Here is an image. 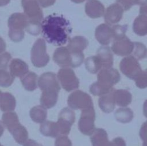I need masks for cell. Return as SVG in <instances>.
<instances>
[{"label": "cell", "mask_w": 147, "mask_h": 146, "mask_svg": "<svg viewBox=\"0 0 147 146\" xmlns=\"http://www.w3.org/2000/svg\"><path fill=\"white\" fill-rule=\"evenodd\" d=\"M95 112L94 106L82 110L78 123L79 131L84 135L91 136L95 129Z\"/></svg>", "instance_id": "obj_9"}, {"label": "cell", "mask_w": 147, "mask_h": 146, "mask_svg": "<svg viewBox=\"0 0 147 146\" xmlns=\"http://www.w3.org/2000/svg\"><path fill=\"white\" fill-rule=\"evenodd\" d=\"M140 14H142L147 18V5H145L140 7Z\"/></svg>", "instance_id": "obj_43"}, {"label": "cell", "mask_w": 147, "mask_h": 146, "mask_svg": "<svg viewBox=\"0 0 147 146\" xmlns=\"http://www.w3.org/2000/svg\"><path fill=\"white\" fill-rule=\"evenodd\" d=\"M57 77L63 88L67 92H71L79 86V80L71 68H62L59 70Z\"/></svg>", "instance_id": "obj_10"}, {"label": "cell", "mask_w": 147, "mask_h": 146, "mask_svg": "<svg viewBox=\"0 0 147 146\" xmlns=\"http://www.w3.org/2000/svg\"><path fill=\"white\" fill-rule=\"evenodd\" d=\"M38 85L42 90L40 101L46 109L53 107L57 103L60 86L56 75L53 72L42 74L38 80Z\"/></svg>", "instance_id": "obj_2"}, {"label": "cell", "mask_w": 147, "mask_h": 146, "mask_svg": "<svg viewBox=\"0 0 147 146\" xmlns=\"http://www.w3.org/2000/svg\"><path fill=\"white\" fill-rule=\"evenodd\" d=\"M4 129H5L4 125H3V123L1 121H0V137L3 135V132H4Z\"/></svg>", "instance_id": "obj_46"}, {"label": "cell", "mask_w": 147, "mask_h": 146, "mask_svg": "<svg viewBox=\"0 0 147 146\" xmlns=\"http://www.w3.org/2000/svg\"><path fill=\"white\" fill-rule=\"evenodd\" d=\"M143 112L144 115L145 117L147 118V99L145 101L143 105Z\"/></svg>", "instance_id": "obj_45"}, {"label": "cell", "mask_w": 147, "mask_h": 146, "mask_svg": "<svg viewBox=\"0 0 147 146\" xmlns=\"http://www.w3.org/2000/svg\"><path fill=\"white\" fill-rule=\"evenodd\" d=\"M102 65V68H110L113 65V54L110 48L107 46L100 47L96 53Z\"/></svg>", "instance_id": "obj_20"}, {"label": "cell", "mask_w": 147, "mask_h": 146, "mask_svg": "<svg viewBox=\"0 0 147 146\" xmlns=\"http://www.w3.org/2000/svg\"><path fill=\"white\" fill-rule=\"evenodd\" d=\"M67 103L72 109H84L94 106L91 96L87 93L77 90L71 93L67 100Z\"/></svg>", "instance_id": "obj_8"}, {"label": "cell", "mask_w": 147, "mask_h": 146, "mask_svg": "<svg viewBox=\"0 0 147 146\" xmlns=\"http://www.w3.org/2000/svg\"><path fill=\"white\" fill-rule=\"evenodd\" d=\"M84 65L86 69L91 74L97 73L102 69L100 60L96 55L87 57L84 60Z\"/></svg>", "instance_id": "obj_29"}, {"label": "cell", "mask_w": 147, "mask_h": 146, "mask_svg": "<svg viewBox=\"0 0 147 146\" xmlns=\"http://www.w3.org/2000/svg\"><path fill=\"white\" fill-rule=\"evenodd\" d=\"M92 146H110L106 131L102 128H96L91 135Z\"/></svg>", "instance_id": "obj_22"}, {"label": "cell", "mask_w": 147, "mask_h": 146, "mask_svg": "<svg viewBox=\"0 0 147 146\" xmlns=\"http://www.w3.org/2000/svg\"><path fill=\"white\" fill-rule=\"evenodd\" d=\"M142 146H147V140L144 141V143L142 144Z\"/></svg>", "instance_id": "obj_49"}, {"label": "cell", "mask_w": 147, "mask_h": 146, "mask_svg": "<svg viewBox=\"0 0 147 146\" xmlns=\"http://www.w3.org/2000/svg\"><path fill=\"white\" fill-rule=\"evenodd\" d=\"M115 90V89H114L109 93L101 96L98 99L99 106L105 113H111L115 108V102L114 96Z\"/></svg>", "instance_id": "obj_18"}, {"label": "cell", "mask_w": 147, "mask_h": 146, "mask_svg": "<svg viewBox=\"0 0 147 146\" xmlns=\"http://www.w3.org/2000/svg\"><path fill=\"white\" fill-rule=\"evenodd\" d=\"M95 36L99 44L102 45H108L112 40L114 41L112 26L106 23L99 25L95 29Z\"/></svg>", "instance_id": "obj_16"}, {"label": "cell", "mask_w": 147, "mask_h": 146, "mask_svg": "<svg viewBox=\"0 0 147 146\" xmlns=\"http://www.w3.org/2000/svg\"><path fill=\"white\" fill-rule=\"evenodd\" d=\"M40 6L43 7H47L54 4L56 0H37Z\"/></svg>", "instance_id": "obj_41"}, {"label": "cell", "mask_w": 147, "mask_h": 146, "mask_svg": "<svg viewBox=\"0 0 147 146\" xmlns=\"http://www.w3.org/2000/svg\"><path fill=\"white\" fill-rule=\"evenodd\" d=\"M11 59V56L9 53H0V69H7Z\"/></svg>", "instance_id": "obj_36"}, {"label": "cell", "mask_w": 147, "mask_h": 146, "mask_svg": "<svg viewBox=\"0 0 147 146\" xmlns=\"http://www.w3.org/2000/svg\"><path fill=\"white\" fill-rule=\"evenodd\" d=\"M123 11V8L118 3L111 5L106 9L103 15L105 22L110 26L118 23L122 19Z\"/></svg>", "instance_id": "obj_15"}, {"label": "cell", "mask_w": 147, "mask_h": 146, "mask_svg": "<svg viewBox=\"0 0 147 146\" xmlns=\"http://www.w3.org/2000/svg\"><path fill=\"white\" fill-rule=\"evenodd\" d=\"M37 75L34 72H28L21 78L24 88L28 91H33L37 88Z\"/></svg>", "instance_id": "obj_28"}, {"label": "cell", "mask_w": 147, "mask_h": 146, "mask_svg": "<svg viewBox=\"0 0 147 146\" xmlns=\"http://www.w3.org/2000/svg\"><path fill=\"white\" fill-rule=\"evenodd\" d=\"M133 112L129 108H121L118 109L115 112V117L119 123H128L133 119Z\"/></svg>", "instance_id": "obj_30"}, {"label": "cell", "mask_w": 147, "mask_h": 146, "mask_svg": "<svg viewBox=\"0 0 147 146\" xmlns=\"http://www.w3.org/2000/svg\"><path fill=\"white\" fill-rule=\"evenodd\" d=\"M16 106V100L12 94L2 93L0 98V109L3 112H11L14 110Z\"/></svg>", "instance_id": "obj_25"}, {"label": "cell", "mask_w": 147, "mask_h": 146, "mask_svg": "<svg viewBox=\"0 0 147 146\" xmlns=\"http://www.w3.org/2000/svg\"><path fill=\"white\" fill-rule=\"evenodd\" d=\"M10 0H0V6L6 5L10 2Z\"/></svg>", "instance_id": "obj_47"}, {"label": "cell", "mask_w": 147, "mask_h": 146, "mask_svg": "<svg viewBox=\"0 0 147 146\" xmlns=\"http://www.w3.org/2000/svg\"><path fill=\"white\" fill-rule=\"evenodd\" d=\"M114 89V88L113 87H107L104 86L96 81L92 83L90 85L89 90L90 93L93 95L101 96L109 93Z\"/></svg>", "instance_id": "obj_31"}, {"label": "cell", "mask_w": 147, "mask_h": 146, "mask_svg": "<svg viewBox=\"0 0 147 146\" xmlns=\"http://www.w3.org/2000/svg\"><path fill=\"white\" fill-rule=\"evenodd\" d=\"M23 146H42V145L41 144L38 143L37 142H36L33 140L28 139L23 144Z\"/></svg>", "instance_id": "obj_42"}, {"label": "cell", "mask_w": 147, "mask_h": 146, "mask_svg": "<svg viewBox=\"0 0 147 146\" xmlns=\"http://www.w3.org/2000/svg\"><path fill=\"white\" fill-rule=\"evenodd\" d=\"M14 77L7 69H0V86L2 87H9L13 82Z\"/></svg>", "instance_id": "obj_32"}, {"label": "cell", "mask_w": 147, "mask_h": 146, "mask_svg": "<svg viewBox=\"0 0 147 146\" xmlns=\"http://www.w3.org/2000/svg\"><path fill=\"white\" fill-rule=\"evenodd\" d=\"M2 123L13 135L15 141L19 144H23L28 138V132L26 128L19 121L15 112H6L2 115Z\"/></svg>", "instance_id": "obj_4"}, {"label": "cell", "mask_w": 147, "mask_h": 146, "mask_svg": "<svg viewBox=\"0 0 147 146\" xmlns=\"http://www.w3.org/2000/svg\"><path fill=\"white\" fill-rule=\"evenodd\" d=\"M84 58L83 53H71L64 46L56 49L53 55V61L61 68H77L82 64Z\"/></svg>", "instance_id": "obj_5"}, {"label": "cell", "mask_w": 147, "mask_h": 146, "mask_svg": "<svg viewBox=\"0 0 147 146\" xmlns=\"http://www.w3.org/2000/svg\"><path fill=\"white\" fill-rule=\"evenodd\" d=\"M40 131L45 136L55 138L60 136L57 123L52 121H46L42 123L40 125Z\"/></svg>", "instance_id": "obj_23"}, {"label": "cell", "mask_w": 147, "mask_h": 146, "mask_svg": "<svg viewBox=\"0 0 147 146\" xmlns=\"http://www.w3.org/2000/svg\"><path fill=\"white\" fill-rule=\"evenodd\" d=\"M10 72L14 77H22L28 73V65L22 60L15 58L11 60L10 64Z\"/></svg>", "instance_id": "obj_21"}, {"label": "cell", "mask_w": 147, "mask_h": 146, "mask_svg": "<svg viewBox=\"0 0 147 146\" xmlns=\"http://www.w3.org/2000/svg\"><path fill=\"white\" fill-rule=\"evenodd\" d=\"M6 44L4 40L0 37V53H2L5 50Z\"/></svg>", "instance_id": "obj_44"}, {"label": "cell", "mask_w": 147, "mask_h": 146, "mask_svg": "<svg viewBox=\"0 0 147 146\" xmlns=\"http://www.w3.org/2000/svg\"><path fill=\"white\" fill-rule=\"evenodd\" d=\"M133 56L137 60H142L145 58L147 54V48L142 43L134 42V49L133 50Z\"/></svg>", "instance_id": "obj_33"}, {"label": "cell", "mask_w": 147, "mask_h": 146, "mask_svg": "<svg viewBox=\"0 0 147 146\" xmlns=\"http://www.w3.org/2000/svg\"><path fill=\"white\" fill-rule=\"evenodd\" d=\"M28 23L26 16L22 13H14L8 19L9 36L14 42L21 41L24 37V29Z\"/></svg>", "instance_id": "obj_6"}, {"label": "cell", "mask_w": 147, "mask_h": 146, "mask_svg": "<svg viewBox=\"0 0 147 146\" xmlns=\"http://www.w3.org/2000/svg\"><path fill=\"white\" fill-rule=\"evenodd\" d=\"M41 31L43 37L48 43L62 46L69 40L72 27L69 21L63 15L54 13L42 19Z\"/></svg>", "instance_id": "obj_1"}, {"label": "cell", "mask_w": 147, "mask_h": 146, "mask_svg": "<svg viewBox=\"0 0 147 146\" xmlns=\"http://www.w3.org/2000/svg\"><path fill=\"white\" fill-rule=\"evenodd\" d=\"M71 1H72L74 3H80L83 2L86 0H71Z\"/></svg>", "instance_id": "obj_48"}, {"label": "cell", "mask_w": 147, "mask_h": 146, "mask_svg": "<svg viewBox=\"0 0 147 146\" xmlns=\"http://www.w3.org/2000/svg\"><path fill=\"white\" fill-rule=\"evenodd\" d=\"M22 6L28 23L26 30L30 34L38 35L41 32L43 13L37 0H22Z\"/></svg>", "instance_id": "obj_3"}, {"label": "cell", "mask_w": 147, "mask_h": 146, "mask_svg": "<svg viewBox=\"0 0 147 146\" xmlns=\"http://www.w3.org/2000/svg\"><path fill=\"white\" fill-rule=\"evenodd\" d=\"M134 49V42H131L126 36L114 40L111 46V51L120 56L130 55Z\"/></svg>", "instance_id": "obj_14"}, {"label": "cell", "mask_w": 147, "mask_h": 146, "mask_svg": "<svg viewBox=\"0 0 147 146\" xmlns=\"http://www.w3.org/2000/svg\"><path fill=\"white\" fill-rule=\"evenodd\" d=\"M113 34H114V41L122 38L126 36L125 33L127 30V25H115L112 26Z\"/></svg>", "instance_id": "obj_34"}, {"label": "cell", "mask_w": 147, "mask_h": 146, "mask_svg": "<svg viewBox=\"0 0 147 146\" xmlns=\"http://www.w3.org/2000/svg\"><path fill=\"white\" fill-rule=\"evenodd\" d=\"M29 115L34 122L42 124L47 119V111L42 105H37L31 108Z\"/></svg>", "instance_id": "obj_27"}, {"label": "cell", "mask_w": 147, "mask_h": 146, "mask_svg": "<svg viewBox=\"0 0 147 146\" xmlns=\"http://www.w3.org/2000/svg\"><path fill=\"white\" fill-rule=\"evenodd\" d=\"M120 79L121 76L118 71L112 68H102L97 75V81L107 87H113L120 81Z\"/></svg>", "instance_id": "obj_13"}, {"label": "cell", "mask_w": 147, "mask_h": 146, "mask_svg": "<svg viewBox=\"0 0 147 146\" xmlns=\"http://www.w3.org/2000/svg\"><path fill=\"white\" fill-rule=\"evenodd\" d=\"M119 67L124 75L133 80L142 71L138 60L133 56H129L123 58L120 62Z\"/></svg>", "instance_id": "obj_12"}, {"label": "cell", "mask_w": 147, "mask_h": 146, "mask_svg": "<svg viewBox=\"0 0 147 146\" xmlns=\"http://www.w3.org/2000/svg\"><path fill=\"white\" fill-rule=\"evenodd\" d=\"M67 49L71 53H82L88 45V40L82 36H76L69 38Z\"/></svg>", "instance_id": "obj_19"}, {"label": "cell", "mask_w": 147, "mask_h": 146, "mask_svg": "<svg viewBox=\"0 0 147 146\" xmlns=\"http://www.w3.org/2000/svg\"><path fill=\"white\" fill-rule=\"evenodd\" d=\"M136 86L140 89L147 87V69L141 71L139 75L134 80Z\"/></svg>", "instance_id": "obj_35"}, {"label": "cell", "mask_w": 147, "mask_h": 146, "mask_svg": "<svg viewBox=\"0 0 147 146\" xmlns=\"http://www.w3.org/2000/svg\"><path fill=\"white\" fill-rule=\"evenodd\" d=\"M45 41L38 38L34 44L31 50V61L37 68L44 67L49 61V56L47 53Z\"/></svg>", "instance_id": "obj_7"}, {"label": "cell", "mask_w": 147, "mask_h": 146, "mask_svg": "<svg viewBox=\"0 0 147 146\" xmlns=\"http://www.w3.org/2000/svg\"><path fill=\"white\" fill-rule=\"evenodd\" d=\"M114 96L115 104L122 107L129 105L132 101L131 94L126 89L115 90Z\"/></svg>", "instance_id": "obj_24"}, {"label": "cell", "mask_w": 147, "mask_h": 146, "mask_svg": "<svg viewBox=\"0 0 147 146\" xmlns=\"http://www.w3.org/2000/svg\"><path fill=\"white\" fill-rule=\"evenodd\" d=\"M133 29L134 32L140 36L147 34V18L140 14L134 21Z\"/></svg>", "instance_id": "obj_26"}, {"label": "cell", "mask_w": 147, "mask_h": 146, "mask_svg": "<svg viewBox=\"0 0 147 146\" xmlns=\"http://www.w3.org/2000/svg\"><path fill=\"white\" fill-rule=\"evenodd\" d=\"M75 121V114L71 109L65 107L61 110L59 114L58 125L60 135H68L71 128Z\"/></svg>", "instance_id": "obj_11"}, {"label": "cell", "mask_w": 147, "mask_h": 146, "mask_svg": "<svg viewBox=\"0 0 147 146\" xmlns=\"http://www.w3.org/2000/svg\"><path fill=\"white\" fill-rule=\"evenodd\" d=\"M117 3L120 5L124 11L128 10L132 6L138 5V0H117Z\"/></svg>", "instance_id": "obj_38"}, {"label": "cell", "mask_w": 147, "mask_h": 146, "mask_svg": "<svg viewBox=\"0 0 147 146\" xmlns=\"http://www.w3.org/2000/svg\"><path fill=\"white\" fill-rule=\"evenodd\" d=\"M0 146H3V145H2V144L0 143Z\"/></svg>", "instance_id": "obj_51"}, {"label": "cell", "mask_w": 147, "mask_h": 146, "mask_svg": "<svg viewBox=\"0 0 147 146\" xmlns=\"http://www.w3.org/2000/svg\"><path fill=\"white\" fill-rule=\"evenodd\" d=\"M2 92H1V90H0V98H1V96H2Z\"/></svg>", "instance_id": "obj_50"}, {"label": "cell", "mask_w": 147, "mask_h": 146, "mask_svg": "<svg viewBox=\"0 0 147 146\" xmlns=\"http://www.w3.org/2000/svg\"><path fill=\"white\" fill-rule=\"evenodd\" d=\"M86 14L91 18H97L104 15L105 9L103 5L98 0H88L85 5Z\"/></svg>", "instance_id": "obj_17"}, {"label": "cell", "mask_w": 147, "mask_h": 146, "mask_svg": "<svg viewBox=\"0 0 147 146\" xmlns=\"http://www.w3.org/2000/svg\"><path fill=\"white\" fill-rule=\"evenodd\" d=\"M110 146H126V145L122 137H118L110 141Z\"/></svg>", "instance_id": "obj_40"}, {"label": "cell", "mask_w": 147, "mask_h": 146, "mask_svg": "<svg viewBox=\"0 0 147 146\" xmlns=\"http://www.w3.org/2000/svg\"><path fill=\"white\" fill-rule=\"evenodd\" d=\"M55 146H72V142L67 136L60 135L56 139Z\"/></svg>", "instance_id": "obj_37"}, {"label": "cell", "mask_w": 147, "mask_h": 146, "mask_svg": "<svg viewBox=\"0 0 147 146\" xmlns=\"http://www.w3.org/2000/svg\"><path fill=\"white\" fill-rule=\"evenodd\" d=\"M139 135L143 141L147 140V121L144 122L141 125Z\"/></svg>", "instance_id": "obj_39"}]
</instances>
